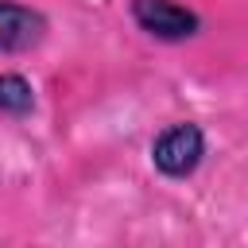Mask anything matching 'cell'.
<instances>
[{"label":"cell","instance_id":"obj_1","mask_svg":"<svg viewBox=\"0 0 248 248\" xmlns=\"http://www.w3.org/2000/svg\"><path fill=\"white\" fill-rule=\"evenodd\" d=\"M205 151H209L205 128L194 124V120H178V124H167L151 140V167L163 178L182 182V178L198 174V167L205 163Z\"/></svg>","mask_w":248,"mask_h":248},{"label":"cell","instance_id":"obj_2","mask_svg":"<svg viewBox=\"0 0 248 248\" xmlns=\"http://www.w3.org/2000/svg\"><path fill=\"white\" fill-rule=\"evenodd\" d=\"M128 16L147 39L167 43V46H182L198 39L205 27L202 16L182 0H128Z\"/></svg>","mask_w":248,"mask_h":248},{"label":"cell","instance_id":"obj_3","mask_svg":"<svg viewBox=\"0 0 248 248\" xmlns=\"http://www.w3.org/2000/svg\"><path fill=\"white\" fill-rule=\"evenodd\" d=\"M50 16L23 0H0V54H31L46 43Z\"/></svg>","mask_w":248,"mask_h":248},{"label":"cell","instance_id":"obj_4","mask_svg":"<svg viewBox=\"0 0 248 248\" xmlns=\"http://www.w3.org/2000/svg\"><path fill=\"white\" fill-rule=\"evenodd\" d=\"M35 105H39L35 85H31L23 74L4 70V74H0V116H8V120H27V116L35 112Z\"/></svg>","mask_w":248,"mask_h":248}]
</instances>
